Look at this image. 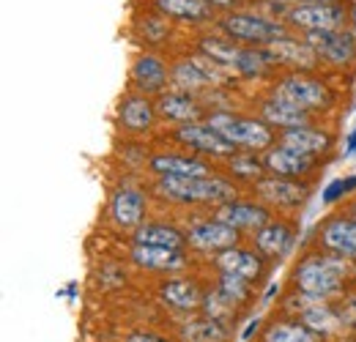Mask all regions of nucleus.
<instances>
[{
    "instance_id": "obj_1",
    "label": "nucleus",
    "mask_w": 356,
    "mask_h": 342,
    "mask_svg": "<svg viewBox=\"0 0 356 342\" xmlns=\"http://www.w3.org/2000/svg\"><path fill=\"white\" fill-rule=\"evenodd\" d=\"M154 192L162 200L170 203H211V206H225L233 203L236 186L220 175H206V178H176V175H162L154 184Z\"/></svg>"
},
{
    "instance_id": "obj_2",
    "label": "nucleus",
    "mask_w": 356,
    "mask_h": 342,
    "mask_svg": "<svg viewBox=\"0 0 356 342\" xmlns=\"http://www.w3.org/2000/svg\"><path fill=\"white\" fill-rule=\"evenodd\" d=\"M346 257L337 255H307L296 266V285L305 296L323 301L334 296L343 288V277H346Z\"/></svg>"
},
{
    "instance_id": "obj_3",
    "label": "nucleus",
    "mask_w": 356,
    "mask_h": 342,
    "mask_svg": "<svg viewBox=\"0 0 356 342\" xmlns=\"http://www.w3.org/2000/svg\"><path fill=\"white\" fill-rule=\"evenodd\" d=\"M206 124L220 131L225 140L244 151H268L274 145V129L264 118H241L233 113H211Z\"/></svg>"
},
{
    "instance_id": "obj_4",
    "label": "nucleus",
    "mask_w": 356,
    "mask_h": 342,
    "mask_svg": "<svg viewBox=\"0 0 356 342\" xmlns=\"http://www.w3.org/2000/svg\"><path fill=\"white\" fill-rule=\"evenodd\" d=\"M220 28L227 33V39L241 42L247 47H266L277 39H288V28L277 19H268L261 14H250V11H230L220 19Z\"/></svg>"
},
{
    "instance_id": "obj_5",
    "label": "nucleus",
    "mask_w": 356,
    "mask_h": 342,
    "mask_svg": "<svg viewBox=\"0 0 356 342\" xmlns=\"http://www.w3.org/2000/svg\"><path fill=\"white\" fill-rule=\"evenodd\" d=\"M285 22L293 28H302L307 33L315 31H343L346 25V8L340 3H321V0H305L285 6Z\"/></svg>"
},
{
    "instance_id": "obj_6",
    "label": "nucleus",
    "mask_w": 356,
    "mask_h": 342,
    "mask_svg": "<svg viewBox=\"0 0 356 342\" xmlns=\"http://www.w3.org/2000/svg\"><path fill=\"white\" fill-rule=\"evenodd\" d=\"M274 96H282L293 104H299L307 113L326 110L332 104V93L321 80H312L307 74H291L274 86Z\"/></svg>"
},
{
    "instance_id": "obj_7",
    "label": "nucleus",
    "mask_w": 356,
    "mask_h": 342,
    "mask_svg": "<svg viewBox=\"0 0 356 342\" xmlns=\"http://www.w3.org/2000/svg\"><path fill=\"white\" fill-rule=\"evenodd\" d=\"M305 42L315 49V55L332 66H348L356 58V39L348 31H315L305 33Z\"/></svg>"
},
{
    "instance_id": "obj_8",
    "label": "nucleus",
    "mask_w": 356,
    "mask_h": 342,
    "mask_svg": "<svg viewBox=\"0 0 356 342\" xmlns=\"http://www.w3.org/2000/svg\"><path fill=\"white\" fill-rule=\"evenodd\" d=\"M255 192L266 206H274V209H299L310 197L307 184H302L296 178H280V175L261 178L255 184Z\"/></svg>"
},
{
    "instance_id": "obj_9",
    "label": "nucleus",
    "mask_w": 356,
    "mask_h": 342,
    "mask_svg": "<svg viewBox=\"0 0 356 342\" xmlns=\"http://www.w3.org/2000/svg\"><path fill=\"white\" fill-rule=\"evenodd\" d=\"M238 230L222 225L220 219H195L186 227V241L200 252H225L238 244Z\"/></svg>"
},
{
    "instance_id": "obj_10",
    "label": "nucleus",
    "mask_w": 356,
    "mask_h": 342,
    "mask_svg": "<svg viewBox=\"0 0 356 342\" xmlns=\"http://www.w3.org/2000/svg\"><path fill=\"white\" fill-rule=\"evenodd\" d=\"M132 83L140 93H165V86L173 83V69H168V63L159 55L143 52L137 55L132 63Z\"/></svg>"
},
{
    "instance_id": "obj_11",
    "label": "nucleus",
    "mask_w": 356,
    "mask_h": 342,
    "mask_svg": "<svg viewBox=\"0 0 356 342\" xmlns=\"http://www.w3.org/2000/svg\"><path fill=\"white\" fill-rule=\"evenodd\" d=\"M176 140L189 145L192 151L209 154V156H233L236 145H230L220 131L209 127V124H186V127L176 129Z\"/></svg>"
},
{
    "instance_id": "obj_12",
    "label": "nucleus",
    "mask_w": 356,
    "mask_h": 342,
    "mask_svg": "<svg viewBox=\"0 0 356 342\" xmlns=\"http://www.w3.org/2000/svg\"><path fill=\"white\" fill-rule=\"evenodd\" d=\"M156 113L162 115V118H168V121H173L178 127H186V124H197L200 118H203V107H200V101L192 96V93H186V90H165V93H159V101H156Z\"/></svg>"
},
{
    "instance_id": "obj_13",
    "label": "nucleus",
    "mask_w": 356,
    "mask_h": 342,
    "mask_svg": "<svg viewBox=\"0 0 356 342\" xmlns=\"http://www.w3.org/2000/svg\"><path fill=\"white\" fill-rule=\"evenodd\" d=\"M321 244L332 255L356 260V222L346 216H332L321 227Z\"/></svg>"
},
{
    "instance_id": "obj_14",
    "label": "nucleus",
    "mask_w": 356,
    "mask_h": 342,
    "mask_svg": "<svg viewBox=\"0 0 356 342\" xmlns=\"http://www.w3.org/2000/svg\"><path fill=\"white\" fill-rule=\"evenodd\" d=\"M214 219H220L222 225L238 230V233H247V230H261L264 225L271 222V216L264 206H255V203H241V200H233V203H225L217 206V214Z\"/></svg>"
},
{
    "instance_id": "obj_15",
    "label": "nucleus",
    "mask_w": 356,
    "mask_h": 342,
    "mask_svg": "<svg viewBox=\"0 0 356 342\" xmlns=\"http://www.w3.org/2000/svg\"><path fill=\"white\" fill-rule=\"evenodd\" d=\"M310 115L307 110H302L299 104L282 99V96H268L261 101V118L266 121L271 129H296V127H310Z\"/></svg>"
},
{
    "instance_id": "obj_16",
    "label": "nucleus",
    "mask_w": 356,
    "mask_h": 342,
    "mask_svg": "<svg viewBox=\"0 0 356 342\" xmlns=\"http://www.w3.org/2000/svg\"><path fill=\"white\" fill-rule=\"evenodd\" d=\"M156 104L145 96V93H132V96H124L121 104H118V124L127 129V131H148V129L156 124Z\"/></svg>"
},
{
    "instance_id": "obj_17",
    "label": "nucleus",
    "mask_w": 356,
    "mask_h": 342,
    "mask_svg": "<svg viewBox=\"0 0 356 342\" xmlns=\"http://www.w3.org/2000/svg\"><path fill=\"white\" fill-rule=\"evenodd\" d=\"M268 55H271V60L274 63H280V66H291V69H299V72H307V69H315L318 63H321V58L315 55V49H312L307 42H296V39H277V42H271L264 47Z\"/></svg>"
},
{
    "instance_id": "obj_18",
    "label": "nucleus",
    "mask_w": 356,
    "mask_h": 342,
    "mask_svg": "<svg viewBox=\"0 0 356 342\" xmlns=\"http://www.w3.org/2000/svg\"><path fill=\"white\" fill-rule=\"evenodd\" d=\"M264 165H266L268 175H280V178H302V175L315 170V159L312 156L296 154V151H291L285 145L268 148L266 156H264Z\"/></svg>"
},
{
    "instance_id": "obj_19",
    "label": "nucleus",
    "mask_w": 356,
    "mask_h": 342,
    "mask_svg": "<svg viewBox=\"0 0 356 342\" xmlns=\"http://www.w3.org/2000/svg\"><path fill=\"white\" fill-rule=\"evenodd\" d=\"M280 145L296 151V154H305V156H321L332 148V137L321 129L312 127H296V129H285L280 131Z\"/></svg>"
},
{
    "instance_id": "obj_20",
    "label": "nucleus",
    "mask_w": 356,
    "mask_h": 342,
    "mask_svg": "<svg viewBox=\"0 0 356 342\" xmlns=\"http://www.w3.org/2000/svg\"><path fill=\"white\" fill-rule=\"evenodd\" d=\"M214 266L222 271V274H236V277H244V279H258L264 274V255H255L250 250H238V247H230L220 255L214 257Z\"/></svg>"
},
{
    "instance_id": "obj_21",
    "label": "nucleus",
    "mask_w": 356,
    "mask_h": 342,
    "mask_svg": "<svg viewBox=\"0 0 356 342\" xmlns=\"http://www.w3.org/2000/svg\"><path fill=\"white\" fill-rule=\"evenodd\" d=\"M156 14L168 17V19H181V22H211L217 8L206 0H154Z\"/></svg>"
},
{
    "instance_id": "obj_22",
    "label": "nucleus",
    "mask_w": 356,
    "mask_h": 342,
    "mask_svg": "<svg viewBox=\"0 0 356 342\" xmlns=\"http://www.w3.org/2000/svg\"><path fill=\"white\" fill-rule=\"evenodd\" d=\"M110 214L115 219V225H121V227H137L145 216V195L134 186H121L113 195Z\"/></svg>"
},
{
    "instance_id": "obj_23",
    "label": "nucleus",
    "mask_w": 356,
    "mask_h": 342,
    "mask_svg": "<svg viewBox=\"0 0 356 342\" xmlns=\"http://www.w3.org/2000/svg\"><path fill=\"white\" fill-rule=\"evenodd\" d=\"M148 168L162 175H176V178H206L209 175V165L203 159L195 156H184V154H156Z\"/></svg>"
},
{
    "instance_id": "obj_24",
    "label": "nucleus",
    "mask_w": 356,
    "mask_h": 342,
    "mask_svg": "<svg viewBox=\"0 0 356 342\" xmlns=\"http://www.w3.org/2000/svg\"><path fill=\"white\" fill-rule=\"evenodd\" d=\"M293 247V227L285 222H268L255 233V250L264 257H285Z\"/></svg>"
},
{
    "instance_id": "obj_25",
    "label": "nucleus",
    "mask_w": 356,
    "mask_h": 342,
    "mask_svg": "<svg viewBox=\"0 0 356 342\" xmlns=\"http://www.w3.org/2000/svg\"><path fill=\"white\" fill-rule=\"evenodd\" d=\"M134 244H143V247H162V250H184L186 244V236L173 227V225H162V222H148V225H140L134 230Z\"/></svg>"
},
{
    "instance_id": "obj_26",
    "label": "nucleus",
    "mask_w": 356,
    "mask_h": 342,
    "mask_svg": "<svg viewBox=\"0 0 356 342\" xmlns=\"http://www.w3.org/2000/svg\"><path fill=\"white\" fill-rule=\"evenodd\" d=\"M132 260L143 268H154V271H178L186 266V257L181 255V250H162V247H143L134 244Z\"/></svg>"
},
{
    "instance_id": "obj_27",
    "label": "nucleus",
    "mask_w": 356,
    "mask_h": 342,
    "mask_svg": "<svg viewBox=\"0 0 356 342\" xmlns=\"http://www.w3.org/2000/svg\"><path fill=\"white\" fill-rule=\"evenodd\" d=\"M162 299L176 309H195V307L203 304L206 296L200 293L195 279H170V282L162 285Z\"/></svg>"
},
{
    "instance_id": "obj_28",
    "label": "nucleus",
    "mask_w": 356,
    "mask_h": 342,
    "mask_svg": "<svg viewBox=\"0 0 356 342\" xmlns=\"http://www.w3.org/2000/svg\"><path fill=\"white\" fill-rule=\"evenodd\" d=\"M197 47H200V52L206 58L222 63L227 69H236L238 66V58H241V49H244V47H238L233 39H225V36H203Z\"/></svg>"
},
{
    "instance_id": "obj_29",
    "label": "nucleus",
    "mask_w": 356,
    "mask_h": 342,
    "mask_svg": "<svg viewBox=\"0 0 356 342\" xmlns=\"http://www.w3.org/2000/svg\"><path fill=\"white\" fill-rule=\"evenodd\" d=\"M271 66H277V63L271 60V55L264 47H244L236 72L244 74V77H266L271 72Z\"/></svg>"
},
{
    "instance_id": "obj_30",
    "label": "nucleus",
    "mask_w": 356,
    "mask_h": 342,
    "mask_svg": "<svg viewBox=\"0 0 356 342\" xmlns=\"http://www.w3.org/2000/svg\"><path fill=\"white\" fill-rule=\"evenodd\" d=\"M227 170L233 172L236 178H244V181H261L264 172H266V165L264 159L255 156V151H244V154H233L227 156Z\"/></svg>"
},
{
    "instance_id": "obj_31",
    "label": "nucleus",
    "mask_w": 356,
    "mask_h": 342,
    "mask_svg": "<svg viewBox=\"0 0 356 342\" xmlns=\"http://www.w3.org/2000/svg\"><path fill=\"white\" fill-rule=\"evenodd\" d=\"M264 342H318V334L305 323H271L264 332Z\"/></svg>"
},
{
    "instance_id": "obj_32",
    "label": "nucleus",
    "mask_w": 356,
    "mask_h": 342,
    "mask_svg": "<svg viewBox=\"0 0 356 342\" xmlns=\"http://www.w3.org/2000/svg\"><path fill=\"white\" fill-rule=\"evenodd\" d=\"M134 33L137 39L145 44H162L170 39V25H168V17L162 14H148V17H140L137 25H134Z\"/></svg>"
},
{
    "instance_id": "obj_33",
    "label": "nucleus",
    "mask_w": 356,
    "mask_h": 342,
    "mask_svg": "<svg viewBox=\"0 0 356 342\" xmlns=\"http://www.w3.org/2000/svg\"><path fill=\"white\" fill-rule=\"evenodd\" d=\"M302 320H305V326L312 329L315 334H318V332L326 334V332L337 329V323H343L340 315H334L326 304H307V307L302 309Z\"/></svg>"
},
{
    "instance_id": "obj_34",
    "label": "nucleus",
    "mask_w": 356,
    "mask_h": 342,
    "mask_svg": "<svg viewBox=\"0 0 356 342\" xmlns=\"http://www.w3.org/2000/svg\"><path fill=\"white\" fill-rule=\"evenodd\" d=\"M173 86H176L178 90L195 93V90L209 88V83H206V77L200 74V69L186 58V60H181L178 66H173Z\"/></svg>"
},
{
    "instance_id": "obj_35",
    "label": "nucleus",
    "mask_w": 356,
    "mask_h": 342,
    "mask_svg": "<svg viewBox=\"0 0 356 342\" xmlns=\"http://www.w3.org/2000/svg\"><path fill=\"white\" fill-rule=\"evenodd\" d=\"M189 60L200 69V74L206 77L209 86H227V83H230V69L222 66V63H217V60H211V58H206L203 52L189 55Z\"/></svg>"
},
{
    "instance_id": "obj_36",
    "label": "nucleus",
    "mask_w": 356,
    "mask_h": 342,
    "mask_svg": "<svg viewBox=\"0 0 356 342\" xmlns=\"http://www.w3.org/2000/svg\"><path fill=\"white\" fill-rule=\"evenodd\" d=\"M225 337H227L225 323L211 320V318L197 320V323H192V326L186 329V340L189 342H222Z\"/></svg>"
},
{
    "instance_id": "obj_37",
    "label": "nucleus",
    "mask_w": 356,
    "mask_h": 342,
    "mask_svg": "<svg viewBox=\"0 0 356 342\" xmlns=\"http://www.w3.org/2000/svg\"><path fill=\"white\" fill-rule=\"evenodd\" d=\"M217 291H220L227 301L241 304V301L250 299V279L236 277V274H222L220 282H217Z\"/></svg>"
},
{
    "instance_id": "obj_38",
    "label": "nucleus",
    "mask_w": 356,
    "mask_h": 342,
    "mask_svg": "<svg viewBox=\"0 0 356 342\" xmlns=\"http://www.w3.org/2000/svg\"><path fill=\"white\" fill-rule=\"evenodd\" d=\"M203 307H206L209 318H211V320H220V323H225V320H230V318H233V312H236V304H233V301L225 299V296L220 293V291L209 293V296L203 299Z\"/></svg>"
},
{
    "instance_id": "obj_39",
    "label": "nucleus",
    "mask_w": 356,
    "mask_h": 342,
    "mask_svg": "<svg viewBox=\"0 0 356 342\" xmlns=\"http://www.w3.org/2000/svg\"><path fill=\"white\" fill-rule=\"evenodd\" d=\"M354 186H356V175H351V178H337V181H332V184H329V189L323 192V200H326V203H332V200H337L340 195L351 192Z\"/></svg>"
},
{
    "instance_id": "obj_40",
    "label": "nucleus",
    "mask_w": 356,
    "mask_h": 342,
    "mask_svg": "<svg viewBox=\"0 0 356 342\" xmlns=\"http://www.w3.org/2000/svg\"><path fill=\"white\" fill-rule=\"evenodd\" d=\"M340 320H346V323L356 326V296H351V299L343 304V309H340Z\"/></svg>"
},
{
    "instance_id": "obj_41",
    "label": "nucleus",
    "mask_w": 356,
    "mask_h": 342,
    "mask_svg": "<svg viewBox=\"0 0 356 342\" xmlns=\"http://www.w3.org/2000/svg\"><path fill=\"white\" fill-rule=\"evenodd\" d=\"M127 342H165V340H162V337H154V334H143V332H140V334H132Z\"/></svg>"
},
{
    "instance_id": "obj_42",
    "label": "nucleus",
    "mask_w": 356,
    "mask_h": 342,
    "mask_svg": "<svg viewBox=\"0 0 356 342\" xmlns=\"http://www.w3.org/2000/svg\"><path fill=\"white\" fill-rule=\"evenodd\" d=\"M206 3H211L214 8H227V11H230V8H233V6H238L241 0H206Z\"/></svg>"
},
{
    "instance_id": "obj_43",
    "label": "nucleus",
    "mask_w": 356,
    "mask_h": 342,
    "mask_svg": "<svg viewBox=\"0 0 356 342\" xmlns=\"http://www.w3.org/2000/svg\"><path fill=\"white\" fill-rule=\"evenodd\" d=\"M348 151H351V154L356 151V131L351 134V140H348Z\"/></svg>"
},
{
    "instance_id": "obj_44",
    "label": "nucleus",
    "mask_w": 356,
    "mask_h": 342,
    "mask_svg": "<svg viewBox=\"0 0 356 342\" xmlns=\"http://www.w3.org/2000/svg\"><path fill=\"white\" fill-rule=\"evenodd\" d=\"M274 3H280V6H293V3H305V0H274Z\"/></svg>"
},
{
    "instance_id": "obj_45",
    "label": "nucleus",
    "mask_w": 356,
    "mask_h": 342,
    "mask_svg": "<svg viewBox=\"0 0 356 342\" xmlns=\"http://www.w3.org/2000/svg\"><path fill=\"white\" fill-rule=\"evenodd\" d=\"M351 219H354V222H356V206H354V209H351Z\"/></svg>"
},
{
    "instance_id": "obj_46",
    "label": "nucleus",
    "mask_w": 356,
    "mask_h": 342,
    "mask_svg": "<svg viewBox=\"0 0 356 342\" xmlns=\"http://www.w3.org/2000/svg\"><path fill=\"white\" fill-rule=\"evenodd\" d=\"M321 3H337V0H321Z\"/></svg>"
}]
</instances>
